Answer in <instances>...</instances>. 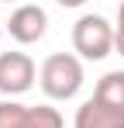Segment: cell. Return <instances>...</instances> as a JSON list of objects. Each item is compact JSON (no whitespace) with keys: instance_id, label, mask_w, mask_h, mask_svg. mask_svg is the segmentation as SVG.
Returning a JSON list of instances; mask_svg holds the SVG:
<instances>
[{"instance_id":"6da1fadb","label":"cell","mask_w":124,"mask_h":128,"mask_svg":"<svg viewBox=\"0 0 124 128\" xmlns=\"http://www.w3.org/2000/svg\"><path fill=\"white\" fill-rule=\"evenodd\" d=\"M72 128H124V69L97 80V90L76 111Z\"/></svg>"},{"instance_id":"ba28073f","label":"cell","mask_w":124,"mask_h":128,"mask_svg":"<svg viewBox=\"0 0 124 128\" xmlns=\"http://www.w3.org/2000/svg\"><path fill=\"white\" fill-rule=\"evenodd\" d=\"M55 4H62V7H83L86 0H55Z\"/></svg>"},{"instance_id":"52a82bcc","label":"cell","mask_w":124,"mask_h":128,"mask_svg":"<svg viewBox=\"0 0 124 128\" xmlns=\"http://www.w3.org/2000/svg\"><path fill=\"white\" fill-rule=\"evenodd\" d=\"M114 48L124 56V0H121V7H117V24H114Z\"/></svg>"},{"instance_id":"277c9868","label":"cell","mask_w":124,"mask_h":128,"mask_svg":"<svg viewBox=\"0 0 124 128\" xmlns=\"http://www.w3.org/2000/svg\"><path fill=\"white\" fill-rule=\"evenodd\" d=\"M0 128H65V121L48 104L28 107L17 100H0Z\"/></svg>"},{"instance_id":"8992f818","label":"cell","mask_w":124,"mask_h":128,"mask_svg":"<svg viewBox=\"0 0 124 128\" xmlns=\"http://www.w3.org/2000/svg\"><path fill=\"white\" fill-rule=\"evenodd\" d=\"M7 31H10V38L21 45H35L45 38V31H48V14H45V7L38 4H21L17 10L10 14V21H7Z\"/></svg>"},{"instance_id":"9c48e42d","label":"cell","mask_w":124,"mask_h":128,"mask_svg":"<svg viewBox=\"0 0 124 128\" xmlns=\"http://www.w3.org/2000/svg\"><path fill=\"white\" fill-rule=\"evenodd\" d=\"M7 4H10V0H7Z\"/></svg>"},{"instance_id":"5b68a950","label":"cell","mask_w":124,"mask_h":128,"mask_svg":"<svg viewBox=\"0 0 124 128\" xmlns=\"http://www.w3.org/2000/svg\"><path fill=\"white\" fill-rule=\"evenodd\" d=\"M35 59L28 52H0V94L3 97H21L35 86Z\"/></svg>"},{"instance_id":"7a4b0ae2","label":"cell","mask_w":124,"mask_h":128,"mask_svg":"<svg viewBox=\"0 0 124 128\" xmlns=\"http://www.w3.org/2000/svg\"><path fill=\"white\" fill-rule=\"evenodd\" d=\"M83 80H86L83 76V62L72 52H55L38 69V83L45 90V97H52V100H72L83 90Z\"/></svg>"},{"instance_id":"3957f363","label":"cell","mask_w":124,"mask_h":128,"mask_svg":"<svg viewBox=\"0 0 124 128\" xmlns=\"http://www.w3.org/2000/svg\"><path fill=\"white\" fill-rule=\"evenodd\" d=\"M72 48L79 52V59L100 62L114 52V24L100 14H83L72 24Z\"/></svg>"}]
</instances>
